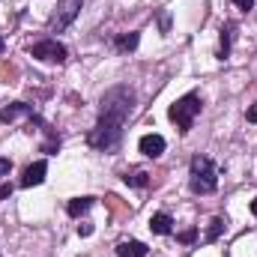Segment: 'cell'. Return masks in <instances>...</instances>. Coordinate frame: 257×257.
Here are the masks:
<instances>
[{
	"label": "cell",
	"instance_id": "cell-1",
	"mask_svg": "<svg viewBox=\"0 0 257 257\" xmlns=\"http://www.w3.org/2000/svg\"><path fill=\"white\" fill-rule=\"evenodd\" d=\"M135 111V93L128 90L126 84L120 87H111L102 102H99V120H108V123H126V117Z\"/></svg>",
	"mask_w": 257,
	"mask_h": 257
},
{
	"label": "cell",
	"instance_id": "cell-2",
	"mask_svg": "<svg viewBox=\"0 0 257 257\" xmlns=\"http://www.w3.org/2000/svg\"><path fill=\"white\" fill-rule=\"evenodd\" d=\"M194 194H212L218 189V177H215V165L206 156H194L192 159V174H189Z\"/></svg>",
	"mask_w": 257,
	"mask_h": 257
},
{
	"label": "cell",
	"instance_id": "cell-3",
	"mask_svg": "<svg viewBox=\"0 0 257 257\" xmlns=\"http://www.w3.org/2000/svg\"><path fill=\"white\" fill-rule=\"evenodd\" d=\"M200 108H203L200 96H197V93H186L183 99H177V102L171 105L168 117L177 123V128H180V132H189V128L194 126V117L200 114Z\"/></svg>",
	"mask_w": 257,
	"mask_h": 257
},
{
	"label": "cell",
	"instance_id": "cell-4",
	"mask_svg": "<svg viewBox=\"0 0 257 257\" xmlns=\"http://www.w3.org/2000/svg\"><path fill=\"white\" fill-rule=\"evenodd\" d=\"M120 141H123V126H120V123H108V120H99L96 128L87 135V144H90L93 150H102V153L117 150Z\"/></svg>",
	"mask_w": 257,
	"mask_h": 257
},
{
	"label": "cell",
	"instance_id": "cell-5",
	"mask_svg": "<svg viewBox=\"0 0 257 257\" xmlns=\"http://www.w3.org/2000/svg\"><path fill=\"white\" fill-rule=\"evenodd\" d=\"M30 57L42 63H66V45H60L57 39H39L36 45H30Z\"/></svg>",
	"mask_w": 257,
	"mask_h": 257
},
{
	"label": "cell",
	"instance_id": "cell-6",
	"mask_svg": "<svg viewBox=\"0 0 257 257\" xmlns=\"http://www.w3.org/2000/svg\"><path fill=\"white\" fill-rule=\"evenodd\" d=\"M81 6H84V0H60V3H57V12L51 15V30H54V33L66 30V27L78 18Z\"/></svg>",
	"mask_w": 257,
	"mask_h": 257
},
{
	"label": "cell",
	"instance_id": "cell-7",
	"mask_svg": "<svg viewBox=\"0 0 257 257\" xmlns=\"http://www.w3.org/2000/svg\"><path fill=\"white\" fill-rule=\"evenodd\" d=\"M138 147H141V153H144L147 159H159V156L165 153V138H162V135H144Z\"/></svg>",
	"mask_w": 257,
	"mask_h": 257
},
{
	"label": "cell",
	"instance_id": "cell-8",
	"mask_svg": "<svg viewBox=\"0 0 257 257\" xmlns=\"http://www.w3.org/2000/svg\"><path fill=\"white\" fill-rule=\"evenodd\" d=\"M45 174H48V165H45V162H33V165L24 171V177H21V186H24V189H30V186H39V183L45 180Z\"/></svg>",
	"mask_w": 257,
	"mask_h": 257
},
{
	"label": "cell",
	"instance_id": "cell-9",
	"mask_svg": "<svg viewBox=\"0 0 257 257\" xmlns=\"http://www.w3.org/2000/svg\"><path fill=\"white\" fill-rule=\"evenodd\" d=\"M33 114H36L33 105H27V102H15V105H9V108L0 111V123H12V120H18V117H33Z\"/></svg>",
	"mask_w": 257,
	"mask_h": 257
},
{
	"label": "cell",
	"instance_id": "cell-10",
	"mask_svg": "<svg viewBox=\"0 0 257 257\" xmlns=\"http://www.w3.org/2000/svg\"><path fill=\"white\" fill-rule=\"evenodd\" d=\"M150 230H153V233H159V236H165V233H171V230H174V218H171L168 212H156V215L150 218Z\"/></svg>",
	"mask_w": 257,
	"mask_h": 257
},
{
	"label": "cell",
	"instance_id": "cell-11",
	"mask_svg": "<svg viewBox=\"0 0 257 257\" xmlns=\"http://www.w3.org/2000/svg\"><path fill=\"white\" fill-rule=\"evenodd\" d=\"M147 245L138 242V239H128V242H120L117 245V257H147Z\"/></svg>",
	"mask_w": 257,
	"mask_h": 257
},
{
	"label": "cell",
	"instance_id": "cell-12",
	"mask_svg": "<svg viewBox=\"0 0 257 257\" xmlns=\"http://www.w3.org/2000/svg\"><path fill=\"white\" fill-rule=\"evenodd\" d=\"M90 206H93V197H75V200L66 203V212H69L72 218H78V215H84Z\"/></svg>",
	"mask_w": 257,
	"mask_h": 257
},
{
	"label": "cell",
	"instance_id": "cell-13",
	"mask_svg": "<svg viewBox=\"0 0 257 257\" xmlns=\"http://www.w3.org/2000/svg\"><path fill=\"white\" fill-rule=\"evenodd\" d=\"M138 42H141V36H138V33H120V36L114 39L117 51H135V48H138Z\"/></svg>",
	"mask_w": 257,
	"mask_h": 257
},
{
	"label": "cell",
	"instance_id": "cell-14",
	"mask_svg": "<svg viewBox=\"0 0 257 257\" xmlns=\"http://www.w3.org/2000/svg\"><path fill=\"white\" fill-rule=\"evenodd\" d=\"M233 33H236V24H224V27H221V54H218L221 60L230 54V42H233Z\"/></svg>",
	"mask_w": 257,
	"mask_h": 257
},
{
	"label": "cell",
	"instance_id": "cell-15",
	"mask_svg": "<svg viewBox=\"0 0 257 257\" xmlns=\"http://www.w3.org/2000/svg\"><path fill=\"white\" fill-rule=\"evenodd\" d=\"M128 186H135V189H144V186H150V174L147 171H132V174H126L123 177Z\"/></svg>",
	"mask_w": 257,
	"mask_h": 257
},
{
	"label": "cell",
	"instance_id": "cell-16",
	"mask_svg": "<svg viewBox=\"0 0 257 257\" xmlns=\"http://www.w3.org/2000/svg\"><path fill=\"white\" fill-rule=\"evenodd\" d=\"M221 233H224V218H212L209 221V230H206V242H215Z\"/></svg>",
	"mask_w": 257,
	"mask_h": 257
},
{
	"label": "cell",
	"instance_id": "cell-17",
	"mask_svg": "<svg viewBox=\"0 0 257 257\" xmlns=\"http://www.w3.org/2000/svg\"><path fill=\"white\" fill-rule=\"evenodd\" d=\"M177 239H180V242H194V239H197V230H194V227H189V230H183Z\"/></svg>",
	"mask_w": 257,
	"mask_h": 257
},
{
	"label": "cell",
	"instance_id": "cell-18",
	"mask_svg": "<svg viewBox=\"0 0 257 257\" xmlns=\"http://www.w3.org/2000/svg\"><path fill=\"white\" fill-rule=\"evenodd\" d=\"M90 233H93V224H87V221L78 224V236H90Z\"/></svg>",
	"mask_w": 257,
	"mask_h": 257
},
{
	"label": "cell",
	"instance_id": "cell-19",
	"mask_svg": "<svg viewBox=\"0 0 257 257\" xmlns=\"http://www.w3.org/2000/svg\"><path fill=\"white\" fill-rule=\"evenodd\" d=\"M9 171H12V162L9 159H0V177H6Z\"/></svg>",
	"mask_w": 257,
	"mask_h": 257
},
{
	"label": "cell",
	"instance_id": "cell-20",
	"mask_svg": "<svg viewBox=\"0 0 257 257\" xmlns=\"http://www.w3.org/2000/svg\"><path fill=\"white\" fill-rule=\"evenodd\" d=\"M0 75H3V78H15L18 72H15V66H3V69H0Z\"/></svg>",
	"mask_w": 257,
	"mask_h": 257
},
{
	"label": "cell",
	"instance_id": "cell-21",
	"mask_svg": "<svg viewBox=\"0 0 257 257\" xmlns=\"http://www.w3.org/2000/svg\"><path fill=\"white\" fill-rule=\"evenodd\" d=\"M233 3H236V6H239V9H245V12H248V9H251V6H254V0H233Z\"/></svg>",
	"mask_w": 257,
	"mask_h": 257
},
{
	"label": "cell",
	"instance_id": "cell-22",
	"mask_svg": "<svg viewBox=\"0 0 257 257\" xmlns=\"http://www.w3.org/2000/svg\"><path fill=\"white\" fill-rule=\"evenodd\" d=\"M245 117H248V123H257V105H251V108L245 111Z\"/></svg>",
	"mask_w": 257,
	"mask_h": 257
},
{
	"label": "cell",
	"instance_id": "cell-23",
	"mask_svg": "<svg viewBox=\"0 0 257 257\" xmlns=\"http://www.w3.org/2000/svg\"><path fill=\"white\" fill-rule=\"evenodd\" d=\"M9 194H12V186H0V200H3V197H9Z\"/></svg>",
	"mask_w": 257,
	"mask_h": 257
},
{
	"label": "cell",
	"instance_id": "cell-24",
	"mask_svg": "<svg viewBox=\"0 0 257 257\" xmlns=\"http://www.w3.org/2000/svg\"><path fill=\"white\" fill-rule=\"evenodd\" d=\"M251 212H254V215H257V197H254V200H251Z\"/></svg>",
	"mask_w": 257,
	"mask_h": 257
},
{
	"label": "cell",
	"instance_id": "cell-25",
	"mask_svg": "<svg viewBox=\"0 0 257 257\" xmlns=\"http://www.w3.org/2000/svg\"><path fill=\"white\" fill-rule=\"evenodd\" d=\"M3 48H6V42H3V39H0V54H3Z\"/></svg>",
	"mask_w": 257,
	"mask_h": 257
}]
</instances>
